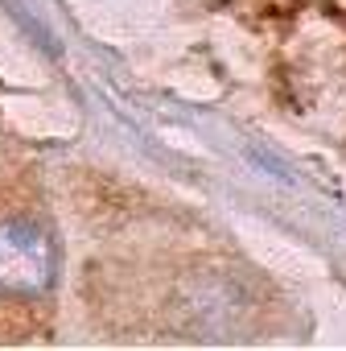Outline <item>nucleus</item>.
<instances>
[{
    "label": "nucleus",
    "instance_id": "obj_1",
    "mask_svg": "<svg viewBox=\"0 0 346 351\" xmlns=\"http://www.w3.org/2000/svg\"><path fill=\"white\" fill-rule=\"evenodd\" d=\"M54 285V244L29 219L0 223V293L42 298Z\"/></svg>",
    "mask_w": 346,
    "mask_h": 351
}]
</instances>
